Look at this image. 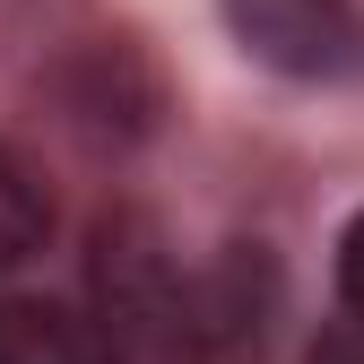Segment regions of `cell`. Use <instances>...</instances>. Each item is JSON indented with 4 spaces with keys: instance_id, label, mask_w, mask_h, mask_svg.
I'll return each instance as SVG.
<instances>
[{
    "instance_id": "obj_1",
    "label": "cell",
    "mask_w": 364,
    "mask_h": 364,
    "mask_svg": "<svg viewBox=\"0 0 364 364\" xmlns=\"http://www.w3.org/2000/svg\"><path fill=\"white\" fill-rule=\"evenodd\" d=\"M225 18L269 70H295V78H355L364 70L355 0H225Z\"/></svg>"
},
{
    "instance_id": "obj_2",
    "label": "cell",
    "mask_w": 364,
    "mask_h": 364,
    "mask_svg": "<svg viewBox=\"0 0 364 364\" xmlns=\"http://www.w3.org/2000/svg\"><path fill=\"white\" fill-rule=\"evenodd\" d=\"M0 364H105V338L70 304L18 295V304H0Z\"/></svg>"
},
{
    "instance_id": "obj_3",
    "label": "cell",
    "mask_w": 364,
    "mask_h": 364,
    "mask_svg": "<svg viewBox=\"0 0 364 364\" xmlns=\"http://www.w3.org/2000/svg\"><path fill=\"white\" fill-rule=\"evenodd\" d=\"M43 235H53V200H43V182H35V165L18 148H0V278L18 260H35Z\"/></svg>"
},
{
    "instance_id": "obj_4",
    "label": "cell",
    "mask_w": 364,
    "mask_h": 364,
    "mask_svg": "<svg viewBox=\"0 0 364 364\" xmlns=\"http://www.w3.org/2000/svg\"><path fill=\"white\" fill-rule=\"evenodd\" d=\"M338 295H347V312L364 321V217L338 235Z\"/></svg>"
}]
</instances>
